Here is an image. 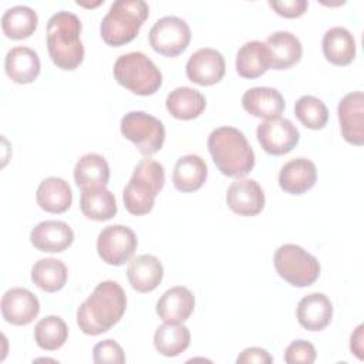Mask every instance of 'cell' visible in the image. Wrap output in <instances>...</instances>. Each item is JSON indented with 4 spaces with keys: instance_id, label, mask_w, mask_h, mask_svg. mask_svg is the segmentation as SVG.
Returning <instances> with one entry per match:
<instances>
[{
    "instance_id": "cell-1",
    "label": "cell",
    "mask_w": 364,
    "mask_h": 364,
    "mask_svg": "<svg viewBox=\"0 0 364 364\" xmlns=\"http://www.w3.org/2000/svg\"><path fill=\"white\" fill-rule=\"evenodd\" d=\"M127 296L114 280L97 284L94 291L77 310V324L84 334L98 336L108 331L124 316Z\"/></svg>"
},
{
    "instance_id": "cell-2",
    "label": "cell",
    "mask_w": 364,
    "mask_h": 364,
    "mask_svg": "<svg viewBox=\"0 0 364 364\" xmlns=\"http://www.w3.org/2000/svg\"><path fill=\"white\" fill-rule=\"evenodd\" d=\"M208 148L218 169L233 178H243L255 166V152L242 131L219 127L208 138Z\"/></svg>"
},
{
    "instance_id": "cell-3",
    "label": "cell",
    "mask_w": 364,
    "mask_h": 364,
    "mask_svg": "<svg viewBox=\"0 0 364 364\" xmlns=\"http://www.w3.org/2000/svg\"><path fill=\"white\" fill-rule=\"evenodd\" d=\"M81 20L71 11H57L47 23V48L53 63L61 70H75L84 60L80 38Z\"/></svg>"
},
{
    "instance_id": "cell-4",
    "label": "cell",
    "mask_w": 364,
    "mask_h": 364,
    "mask_svg": "<svg viewBox=\"0 0 364 364\" xmlns=\"http://www.w3.org/2000/svg\"><path fill=\"white\" fill-rule=\"evenodd\" d=\"M165 185V171L162 164L145 158L134 168L132 176L122 192L125 209L135 216L152 210L155 198Z\"/></svg>"
},
{
    "instance_id": "cell-5",
    "label": "cell",
    "mask_w": 364,
    "mask_h": 364,
    "mask_svg": "<svg viewBox=\"0 0 364 364\" xmlns=\"http://www.w3.org/2000/svg\"><path fill=\"white\" fill-rule=\"evenodd\" d=\"M148 16L149 7L144 0H117L101 21V37L108 46H124L136 37Z\"/></svg>"
},
{
    "instance_id": "cell-6",
    "label": "cell",
    "mask_w": 364,
    "mask_h": 364,
    "mask_svg": "<svg viewBox=\"0 0 364 364\" xmlns=\"http://www.w3.org/2000/svg\"><path fill=\"white\" fill-rule=\"evenodd\" d=\"M114 78L119 85L136 95H152L162 85L159 68L139 51L122 54L114 64Z\"/></svg>"
},
{
    "instance_id": "cell-7",
    "label": "cell",
    "mask_w": 364,
    "mask_h": 364,
    "mask_svg": "<svg viewBox=\"0 0 364 364\" xmlns=\"http://www.w3.org/2000/svg\"><path fill=\"white\" fill-rule=\"evenodd\" d=\"M273 262L279 276L296 287L313 284L320 274L318 260L299 245H282L274 252Z\"/></svg>"
},
{
    "instance_id": "cell-8",
    "label": "cell",
    "mask_w": 364,
    "mask_h": 364,
    "mask_svg": "<svg viewBox=\"0 0 364 364\" xmlns=\"http://www.w3.org/2000/svg\"><path fill=\"white\" fill-rule=\"evenodd\" d=\"M121 134L131 141L142 155L156 154L165 142L164 124L144 111H131L121 119Z\"/></svg>"
},
{
    "instance_id": "cell-9",
    "label": "cell",
    "mask_w": 364,
    "mask_h": 364,
    "mask_svg": "<svg viewBox=\"0 0 364 364\" xmlns=\"http://www.w3.org/2000/svg\"><path fill=\"white\" fill-rule=\"evenodd\" d=\"M188 23L176 16H165L149 30V44L161 55L176 57L186 50L191 41Z\"/></svg>"
},
{
    "instance_id": "cell-10",
    "label": "cell",
    "mask_w": 364,
    "mask_h": 364,
    "mask_svg": "<svg viewBox=\"0 0 364 364\" xmlns=\"http://www.w3.org/2000/svg\"><path fill=\"white\" fill-rule=\"evenodd\" d=\"M138 246L134 230L124 225H109L104 228L97 239V250L102 262L121 266L128 262Z\"/></svg>"
},
{
    "instance_id": "cell-11",
    "label": "cell",
    "mask_w": 364,
    "mask_h": 364,
    "mask_svg": "<svg viewBox=\"0 0 364 364\" xmlns=\"http://www.w3.org/2000/svg\"><path fill=\"white\" fill-rule=\"evenodd\" d=\"M257 141L264 152L270 155H284L290 152L300 139L296 125L287 118H273L263 121L256 129Z\"/></svg>"
},
{
    "instance_id": "cell-12",
    "label": "cell",
    "mask_w": 364,
    "mask_h": 364,
    "mask_svg": "<svg viewBox=\"0 0 364 364\" xmlns=\"http://www.w3.org/2000/svg\"><path fill=\"white\" fill-rule=\"evenodd\" d=\"M343 138L351 145L364 144V94L354 91L346 94L337 108Z\"/></svg>"
},
{
    "instance_id": "cell-13",
    "label": "cell",
    "mask_w": 364,
    "mask_h": 364,
    "mask_svg": "<svg viewBox=\"0 0 364 364\" xmlns=\"http://www.w3.org/2000/svg\"><path fill=\"white\" fill-rule=\"evenodd\" d=\"M225 67V58L218 50L199 48L186 63V75L192 82L208 87L223 78Z\"/></svg>"
},
{
    "instance_id": "cell-14",
    "label": "cell",
    "mask_w": 364,
    "mask_h": 364,
    "mask_svg": "<svg viewBox=\"0 0 364 364\" xmlns=\"http://www.w3.org/2000/svg\"><path fill=\"white\" fill-rule=\"evenodd\" d=\"M3 318L14 326L30 324L40 313L38 299L27 289L13 287L1 297Z\"/></svg>"
},
{
    "instance_id": "cell-15",
    "label": "cell",
    "mask_w": 364,
    "mask_h": 364,
    "mask_svg": "<svg viewBox=\"0 0 364 364\" xmlns=\"http://www.w3.org/2000/svg\"><path fill=\"white\" fill-rule=\"evenodd\" d=\"M226 203L240 216H255L264 208V193L256 181L237 178L228 188Z\"/></svg>"
},
{
    "instance_id": "cell-16",
    "label": "cell",
    "mask_w": 364,
    "mask_h": 364,
    "mask_svg": "<svg viewBox=\"0 0 364 364\" xmlns=\"http://www.w3.org/2000/svg\"><path fill=\"white\" fill-rule=\"evenodd\" d=\"M30 240L40 252L60 253L71 246L74 242L73 229L63 220L40 222L30 233Z\"/></svg>"
},
{
    "instance_id": "cell-17",
    "label": "cell",
    "mask_w": 364,
    "mask_h": 364,
    "mask_svg": "<svg viewBox=\"0 0 364 364\" xmlns=\"http://www.w3.org/2000/svg\"><path fill=\"white\" fill-rule=\"evenodd\" d=\"M297 321L309 331L326 328L333 318V304L323 293H310L304 296L296 310Z\"/></svg>"
},
{
    "instance_id": "cell-18",
    "label": "cell",
    "mask_w": 364,
    "mask_h": 364,
    "mask_svg": "<svg viewBox=\"0 0 364 364\" xmlns=\"http://www.w3.org/2000/svg\"><path fill=\"white\" fill-rule=\"evenodd\" d=\"M316 181V165L307 158H294L286 162L279 173L280 188L291 195H301L310 191Z\"/></svg>"
},
{
    "instance_id": "cell-19",
    "label": "cell",
    "mask_w": 364,
    "mask_h": 364,
    "mask_svg": "<svg viewBox=\"0 0 364 364\" xmlns=\"http://www.w3.org/2000/svg\"><path fill=\"white\" fill-rule=\"evenodd\" d=\"M195 307L192 291L183 286L168 289L156 303V314L165 323L181 324L189 318Z\"/></svg>"
},
{
    "instance_id": "cell-20",
    "label": "cell",
    "mask_w": 364,
    "mask_h": 364,
    "mask_svg": "<svg viewBox=\"0 0 364 364\" xmlns=\"http://www.w3.org/2000/svg\"><path fill=\"white\" fill-rule=\"evenodd\" d=\"M242 105L253 117L273 119L284 111V98L276 88L253 87L243 94Z\"/></svg>"
},
{
    "instance_id": "cell-21",
    "label": "cell",
    "mask_w": 364,
    "mask_h": 364,
    "mask_svg": "<svg viewBox=\"0 0 364 364\" xmlns=\"http://www.w3.org/2000/svg\"><path fill=\"white\" fill-rule=\"evenodd\" d=\"M127 276L134 290L139 293H149L161 284L164 266L159 259L152 255H139L129 262Z\"/></svg>"
},
{
    "instance_id": "cell-22",
    "label": "cell",
    "mask_w": 364,
    "mask_h": 364,
    "mask_svg": "<svg viewBox=\"0 0 364 364\" xmlns=\"http://www.w3.org/2000/svg\"><path fill=\"white\" fill-rule=\"evenodd\" d=\"M6 74L17 84L33 82L41 70L38 54L26 46L13 47L4 58Z\"/></svg>"
},
{
    "instance_id": "cell-23",
    "label": "cell",
    "mask_w": 364,
    "mask_h": 364,
    "mask_svg": "<svg viewBox=\"0 0 364 364\" xmlns=\"http://www.w3.org/2000/svg\"><path fill=\"white\" fill-rule=\"evenodd\" d=\"M270 55V68L286 70L300 61L303 47L300 40L290 31H276L266 40Z\"/></svg>"
},
{
    "instance_id": "cell-24",
    "label": "cell",
    "mask_w": 364,
    "mask_h": 364,
    "mask_svg": "<svg viewBox=\"0 0 364 364\" xmlns=\"http://www.w3.org/2000/svg\"><path fill=\"white\" fill-rule=\"evenodd\" d=\"M80 209L92 220H108L117 215V200L105 185L84 188L80 198Z\"/></svg>"
},
{
    "instance_id": "cell-25",
    "label": "cell",
    "mask_w": 364,
    "mask_h": 364,
    "mask_svg": "<svg viewBox=\"0 0 364 364\" xmlns=\"http://www.w3.org/2000/svg\"><path fill=\"white\" fill-rule=\"evenodd\" d=\"M36 199L38 206L50 213H63L65 212L73 202V192L63 178L50 176L40 182Z\"/></svg>"
},
{
    "instance_id": "cell-26",
    "label": "cell",
    "mask_w": 364,
    "mask_h": 364,
    "mask_svg": "<svg viewBox=\"0 0 364 364\" xmlns=\"http://www.w3.org/2000/svg\"><path fill=\"white\" fill-rule=\"evenodd\" d=\"M208 166L205 161L193 154L181 156L172 172V182L181 192H195L205 183Z\"/></svg>"
},
{
    "instance_id": "cell-27",
    "label": "cell",
    "mask_w": 364,
    "mask_h": 364,
    "mask_svg": "<svg viewBox=\"0 0 364 364\" xmlns=\"http://www.w3.org/2000/svg\"><path fill=\"white\" fill-rule=\"evenodd\" d=\"M323 54L334 65H348L355 57V40L344 27H333L323 36Z\"/></svg>"
},
{
    "instance_id": "cell-28",
    "label": "cell",
    "mask_w": 364,
    "mask_h": 364,
    "mask_svg": "<svg viewBox=\"0 0 364 364\" xmlns=\"http://www.w3.org/2000/svg\"><path fill=\"white\" fill-rule=\"evenodd\" d=\"M270 68V55L264 43H245L236 54V71L243 78H257Z\"/></svg>"
},
{
    "instance_id": "cell-29",
    "label": "cell",
    "mask_w": 364,
    "mask_h": 364,
    "mask_svg": "<svg viewBox=\"0 0 364 364\" xmlns=\"http://www.w3.org/2000/svg\"><path fill=\"white\" fill-rule=\"evenodd\" d=\"M168 112L178 119H193L199 117L206 107L205 97L191 87H178L166 97Z\"/></svg>"
},
{
    "instance_id": "cell-30",
    "label": "cell",
    "mask_w": 364,
    "mask_h": 364,
    "mask_svg": "<svg viewBox=\"0 0 364 364\" xmlns=\"http://www.w3.org/2000/svg\"><path fill=\"white\" fill-rule=\"evenodd\" d=\"M74 181L81 189L107 185L109 181V165L100 154H85L74 166Z\"/></svg>"
},
{
    "instance_id": "cell-31",
    "label": "cell",
    "mask_w": 364,
    "mask_h": 364,
    "mask_svg": "<svg viewBox=\"0 0 364 364\" xmlns=\"http://www.w3.org/2000/svg\"><path fill=\"white\" fill-rule=\"evenodd\" d=\"M191 343V333L186 326L164 323L154 334L156 351L165 357H176L183 353Z\"/></svg>"
},
{
    "instance_id": "cell-32",
    "label": "cell",
    "mask_w": 364,
    "mask_h": 364,
    "mask_svg": "<svg viewBox=\"0 0 364 364\" xmlns=\"http://www.w3.org/2000/svg\"><path fill=\"white\" fill-rule=\"evenodd\" d=\"M38 24L37 13L28 6H14L4 11L1 17L3 33L13 40L30 37Z\"/></svg>"
},
{
    "instance_id": "cell-33",
    "label": "cell",
    "mask_w": 364,
    "mask_h": 364,
    "mask_svg": "<svg viewBox=\"0 0 364 364\" xmlns=\"http://www.w3.org/2000/svg\"><path fill=\"white\" fill-rule=\"evenodd\" d=\"M68 277V272L65 264L54 257L40 259L34 263L31 269V280L33 283L48 293L58 291L64 287Z\"/></svg>"
},
{
    "instance_id": "cell-34",
    "label": "cell",
    "mask_w": 364,
    "mask_h": 364,
    "mask_svg": "<svg viewBox=\"0 0 364 364\" xmlns=\"http://www.w3.org/2000/svg\"><path fill=\"white\" fill-rule=\"evenodd\" d=\"M68 337V327L58 316H47L34 327V341L46 351H54L64 346Z\"/></svg>"
},
{
    "instance_id": "cell-35",
    "label": "cell",
    "mask_w": 364,
    "mask_h": 364,
    "mask_svg": "<svg viewBox=\"0 0 364 364\" xmlns=\"http://www.w3.org/2000/svg\"><path fill=\"white\" fill-rule=\"evenodd\" d=\"M297 119L310 129H321L328 121V109L326 104L313 95H303L294 104Z\"/></svg>"
},
{
    "instance_id": "cell-36",
    "label": "cell",
    "mask_w": 364,
    "mask_h": 364,
    "mask_svg": "<svg viewBox=\"0 0 364 364\" xmlns=\"http://www.w3.org/2000/svg\"><path fill=\"white\" fill-rule=\"evenodd\" d=\"M92 360L97 364H122L125 363V354L117 341L108 338L94 346Z\"/></svg>"
},
{
    "instance_id": "cell-37",
    "label": "cell",
    "mask_w": 364,
    "mask_h": 364,
    "mask_svg": "<svg viewBox=\"0 0 364 364\" xmlns=\"http://www.w3.org/2000/svg\"><path fill=\"white\" fill-rule=\"evenodd\" d=\"M316 360V348L306 340L291 341L284 351V361L287 364H311Z\"/></svg>"
},
{
    "instance_id": "cell-38",
    "label": "cell",
    "mask_w": 364,
    "mask_h": 364,
    "mask_svg": "<svg viewBox=\"0 0 364 364\" xmlns=\"http://www.w3.org/2000/svg\"><path fill=\"white\" fill-rule=\"evenodd\" d=\"M269 6L282 17L294 18L304 14L309 7L306 0H283V1H269Z\"/></svg>"
},
{
    "instance_id": "cell-39",
    "label": "cell",
    "mask_w": 364,
    "mask_h": 364,
    "mask_svg": "<svg viewBox=\"0 0 364 364\" xmlns=\"http://www.w3.org/2000/svg\"><path fill=\"white\" fill-rule=\"evenodd\" d=\"M272 361H273V358L270 357V354L266 350L259 348V347L246 348L236 358L237 364H249V363L250 364L252 363H256V364H270Z\"/></svg>"
},
{
    "instance_id": "cell-40",
    "label": "cell",
    "mask_w": 364,
    "mask_h": 364,
    "mask_svg": "<svg viewBox=\"0 0 364 364\" xmlns=\"http://www.w3.org/2000/svg\"><path fill=\"white\" fill-rule=\"evenodd\" d=\"M351 353H354L360 360L363 358V324H360L354 334H351V343H350Z\"/></svg>"
}]
</instances>
